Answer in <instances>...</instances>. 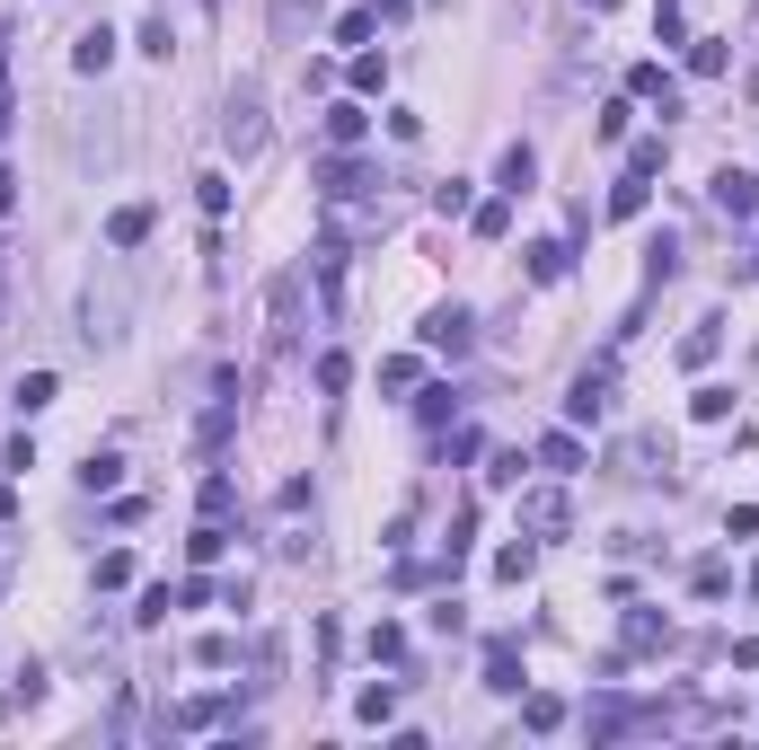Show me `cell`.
I'll return each mask as SVG.
<instances>
[{"label": "cell", "instance_id": "6da1fadb", "mask_svg": "<svg viewBox=\"0 0 759 750\" xmlns=\"http://www.w3.org/2000/svg\"><path fill=\"white\" fill-rule=\"evenodd\" d=\"M221 150H230V159H256V150H265V89H256V80H239V89L221 98Z\"/></svg>", "mask_w": 759, "mask_h": 750}, {"label": "cell", "instance_id": "7a4b0ae2", "mask_svg": "<svg viewBox=\"0 0 759 750\" xmlns=\"http://www.w3.org/2000/svg\"><path fill=\"white\" fill-rule=\"evenodd\" d=\"M300 283H309V274H274V283H265V345H274V354L300 345Z\"/></svg>", "mask_w": 759, "mask_h": 750}, {"label": "cell", "instance_id": "3957f363", "mask_svg": "<svg viewBox=\"0 0 759 750\" xmlns=\"http://www.w3.org/2000/svg\"><path fill=\"white\" fill-rule=\"evenodd\" d=\"M80 318H89L80 336H89V345L107 354V345L125 336V283H116V274H107V283H89V300H80Z\"/></svg>", "mask_w": 759, "mask_h": 750}, {"label": "cell", "instance_id": "277c9868", "mask_svg": "<svg viewBox=\"0 0 759 750\" xmlns=\"http://www.w3.org/2000/svg\"><path fill=\"white\" fill-rule=\"evenodd\" d=\"M521 530H530L539 547H548V539H565V530H574V503H565V486H530V495H521Z\"/></svg>", "mask_w": 759, "mask_h": 750}, {"label": "cell", "instance_id": "5b68a950", "mask_svg": "<svg viewBox=\"0 0 759 750\" xmlns=\"http://www.w3.org/2000/svg\"><path fill=\"white\" fill-rule=\"evenodd\" d=\"M415 336H424V345H433V354H469V345H477V318H469V309H460V300H442V309H433V318H424V327H415Z\"/></svg>", "mask_w": 759, "mask_h": 750}, {"label": "cell", "instance_id": "8992f818", "mask_svg": "<svg viewBox=\"0 0 759 750\" xmlns=\"http://www.w3.org/2000/svg\"><path fill=\"white\" fill-rule=\"evenodd\" d=\"M610 388H619V379H610V363H592V372L565 388V424H601V415H610Z\"/></svg>", "mask_w": 759, "mask_h": 750}, {"label": "cell", "instance_id": "52a82bcc", "mask_svg": "<svg viewBox=\"0 0 759 750\" xmlns=\"http://www.w3.org/2000/svg\"><path fill=\"white\" fill-rule=\"evenodd\" d=\"M707 195H716V213H724V221H751V213H759V177H751V168H716V186H707Z\"/></svg>", "mask_w": 759, "mask_h": 750}, {"label": "cell", "instance_id": "ba28073f", "mask_svg": "<svg viewBox=\"0 0 759 750\" xmlns=\"http://www.w3.org/2000/svg\"><path fill=\"white\" fill-rule=\"evenodd\" d=\"M653 460H662L653 433H619V442H610V477H653Z\"/></svg>", "mask_w": 759, "mask_h": 750}, {"label": "cell", "instance_id": "9c48e42d", "mask_svg": "<svg viewBox=\"0 0 759 750\" xmlns=\"http://www.w3.org/2000/svg\"><path fill=\"white\" fill-rule=\"evenodd\" d=\"M363 186H372V168H363L354 150H336V159L318 168V195H327V204H345V195H363Z\"/></svg>", "mask_w": 759, "mask_h": 750}, {"label": "cell", "instance_id": "30bf717a", "mask_svg": "<svg viewBox=\"0 0 759 750\" xmlns=\"http://www.w3.org/2000/svg\"><path fill=\"white\" fill-rule=\"evenodd\" d=\"M309 274H318V292H327V318H336V309H345V248H336V239H318V248H309Z\"/></svg>", "mask_w": 759, "mask_h": 750}, {"label": "cell", "instance_id": "8fae6325", "mask_svg": "<svg viewBox=\"0 0 759 750\" xmlns=\"http://www.w3.org/2000/svg\"><path fill=\"white\" fill-rule=\"evenodd\" d=\"M628 98H653L662 116H680V89H671V71H662V62H635V71H628Z\"/></svg>", "mask_w": 759, "mask_h": 750}, {"label": "cell", "instance_id": "7c38bea8", "mask_svg": "<svg viewBox=\"0 0 759 750\" xmlns=\"http://www.w3.org/2000/svg\"><path fill=\"white\" fill-rule=\"evenodd\" d=\"M716 354H724V318H698V327L680 336V363H689V372H707Z\"/></svg>", "mask_w": 759, "mask_h": 750}, {"label": "cell", "instance_id": "4fadbf2b", "mask_svg": "<svg viewBox=\"0 0 759 750\" xmlns=\"http://www.w3.org/2000/svg\"><path fill=\"white\" fill-rule=\"evenodd\" d=\"M628 653H671V619L662 610H628Z\"/></svg>", "mask_w": 759, "mask_h": 750}, {"label": "cell", "instance_id": "5bb4252c", "mask_svg": "<svg viewBox=\"0 0 759 750\" xmlns=\"http://www.w3.org/2000/svg\"><path fill=\"white\" fill-rule=\"evenodd\" d=\"M363 132H372V116H363V98H336V107H327V141H336V150H354Z\"/></svg>", "mask_w": 759, "mask_h": 750}, {"label": "cell", "instance_id": "9a60e30c", "mask_svg": "<svg viewBox=\"0 0 759 750\" xmlns=\"http://www.w3.org/2000/svg\"><path fill=\"white\" fill-rule=\"evenodd\" d=\"M486 689H495V698H521V653H512L504 635L486 644Z\"/></svg>", "mask_w": 759, "mask_h": 750}, {"label": "cell", "instance_id": "2e32d148", "mask_svg": "<svg viewBox=\"0 0 759 750\" xmlns=\"http://www.w3.org/2000/svg\"><path fill=\"white\" fill-rule=\"evenodd\" d=\"M107 62H116V36H107V27H89V36L71 45V71H80V80H98Z\"/></svg>", "mask_w": 759, "mask_h": 750}, {"label": "cell", "instance_id": "e0dca14e", "mask_svg": "<svg viewBox=\"0 0 759 750\" xmlns=\"http://www.w3.org/2000/svg\"><path fill=\"white\" fill-rule=\"evenodd\" d=\"M689 71H698V80H724V71H733V36H698V45H689Z\"/></svg>", "mask_w": 759, "mask_h": 750}, {"label": "cell", "instance_id": "ac0fdd59", "mask_svg": "<svg viewBox=\"0 0 759 750\" xmlns=\"http://www.w3.org/2000/svg\"><path fill=\"white\" fill-rule=\"evenodd\" d=\"M530 460L565 477V468H583V442H574V433H539V451H530Z\"/></svg>", "mask_w": 759, "mask_h": 750}, {"label": "cell", "instance_id": "d6986e66", "mask_svg": "<svg viewBox=\"0 0 759 750\" xmlns=\"http://www.w3.org/2000/svg\"><path fill=\"white\" fill-rule=\"evenodd\" d=\"M213 724H230V698H186L177 707V733H213Z\"/></svg>", "mask_w": 759, "mask_h": 750}, {"label": "cell", "instance_id": "ffe728a7", "mask_svg": "<svg viewBox=\"0 0 759 750\" xmlns=\"http://www.w3.org/2000/svg\"><path fill=\"white\" fill-rule=\"evenodd\" d=\"M530 177H539V159H530V141H512L504 168H495V186H504V195H530Z\"/></svg>", "mask_w": 759, "mask_h": 750}, {"label": "cell", "instance_id": "44dd1931", "mask_svg": "<svg viewBox=\"0 0 759 750\" xmlns=\"http://www.w3.org/2000/svg\"><path fill=\"white\" fill-rule=\"evenodd\" d=\"M565 265H574L565 239H539V248H530V283H565Z\"/></svg>", "mask_w": 759, "mask_h": 750}, {"label": "cell", "instance_id": "7402d4cb", "mask_svg": "<svg viewBox=\"0 0 759 750\" xmlns=\"http://www.w3.org/2000/svg\"><path fill=\"white\" fill-rule=\"evenodd\" d=\"M230 424H239V397H213V406H204V433H195V442H204V451H221V442H230Z\"/></svg>", "mask_w": 759, "mask_h": 750}, {"label": "cell", "instance_id": "603a6c76", "mask_svg": "<svg viewBox=\"0 0 759 750\" xmlns=\"http://www.w3.org/2000/svg\"><path fill=\"white\" fill-rule=\"evenodd\" d=\"M521 724H530V733H556V724H565V698L530 689V698H521Z\"/></svg>", "mask_w": 759, "mask_h": 750}, {"label": "cell", "instance_id": "cb8c5ba5", "mask_svg": "<svg viewBox=\"0 0 759 750\" xmlns=\"http://www.w3.org/2000/svg\"><path fill=\"white\" fill-rule=\"evenodd\" d=\"M379 89H388V53L363 45V53H354V98H379Z\"/></svg>", "mask_w": 759, "mask_h": 750}, {"label": "cell", "instance_id": "d4e9b609", "mask_svg": "<svg viewBox=\"0 0 759 750\" xmlns=\"http://www.w3.org/2000/svg\"><path fill=\"white\" fill-rule=\"evenodd\" d=\"M644 195H653V177H619V186H610V221H635Z\"/></svg>", "mask_w": 759, "mask_h": 750}, {"label": "cell", "instance_id": "484cf974", "mask_svg": "<svg viewBox=\"0 0 759 750\" xmlns=\"http://www.w3.org/2000/svg\"><path fill=\"white\" fill-rule=\"evenodd\" d=\"M107 239H116V248H141V239H150V204H125V213L107 221Z\"/></svg>", "mask_w": 759, "mask_h": 750}, {"label": "cell", "instance_id": "4316f807", "mask_svg": "<svg viewBox=\"0 0 759 750\" xmlns=\"http://www.w3.org/2000/svg\"><path fill=\"white\" fill-rule=\"evenodd\" d=\"M116 477H125V460H116V451H89V468H80V486H89V495H116Z\"/></svg>", "mask_w": 759, "mask_h": 750}, {"label": "cell", "instance_id": "83f0119b", "mask_svg": "<svg viewBox=\"0 0 759 750\" xmlns=\"http://www.w3.org/2000/svg\"><path fill=\"white\" fill-rule=\"evenodd\" d=\"M309 18H318V0H274V36H283V45H300Z\"/></svg>", "mask_w": 759, "mask_h": 750}, {"label": "cell", "instance_id": "f1b7e54d", "mask_svg": "<svg viewBox=\"0 0 759 750\" xmlns=\"http://www.w3.org/2000/svg\"><path fill=\"white\" fill-rule=\"evenodd\" d=\"M662 159H671V141H662V132H644V141L628 150V177H662Z\"/></svg>", "mask_w": 759, "mask_h": 750}, {"label": "cell", "instance_id": "f546056e", "mask_svg": "<svg viewBox=\"0 0 759 750\" xmlns=\"http://www.w3.org/2000/svg\"><path fill=\"white\" fill-rule=\"evenodd\" d=\"M469 230H477V239H504V230H512V195L477 204V213H469Z\"/></svg>", "mask_w": 759, "mask_h": 750}, {"label": "cell", "instance_id": "4dcf8cb0", "mask_svg": "<svg viewBox=\"0 0 759 750\" xmlns=\"http://www.w3.org/2000/svg\"><path fill=\"white\" fill-rule=\"evenodd\" d=\"M530 565H539V539H521V547L495 556V583H530Z\"/></svg>", "mask_w": 759, "mask_h": 750}, {"label": "cell", "instance_id": "1f68e13d", "mask_svg": "<svg viewBox=\"0 0 759 750\" xmlns=\"http://www.w3.org/2000/svg\"><path fill=\"white\" fill-rule=\"evenodd\" d=\"M354 716H363V724H388V716H397V680L363 689V698H354Z\"/></svg>", "mask_w": 759, "mask_h": 750}, {"label": "cell", "instance_id": "d6a6232c", "mask_svg": "<svg viewBox=\"0 0 759 750\" xmlns=\"http://www.w3.org/2000/svg\"><path fill=\"white\" fill-rule=\"evenodd\" d=\"M221 547H230V530H221V521H204V530L186 539V556H195V565H221Z\"/></svg>", "mask_w": 759, "mask_h": 750}, {"label": "cell", "instance_id": "836d02e7", "mask_svg": "<svg viewBox=\"0 0 759 750\" xmlns=\"http://www.w3.org/2000/svg\"><path fill=\"white\" fill-rule=\"evenodd\" d=\"M318 388L345 397V388H354V354H318Z\"/></svg>", "mask_w": 759, "mask_h": 750}, {"label": "cell", "instance_id": "e575fe53", "mask_svg": "<svg viewBox=\"0 0 759 750\" xmlns=\"http://www.w3.org/2000/svg\"><path fill=\"white\" fill-rule=\"evenodd\" d=\"M689 415H698V424H724V415H733V388H698Z\"/></svg>", "mask_w": 759, "mask_h": 750}, {"label": "cell", "instance_id": "d590c367", "mask_svg": "<svg viewBox=\"0 0 759 750\" xmlns=\"http://www.w3.org/2000/svg\"><path fill=\"white\" fill-rule=\"evenodd\" d=\"M724 583H733V565H716V556L689 574V592H698V601H724Z\"/></svg>", "mask_w": 759, "mask_h": 750}, {"label": "cell", "instance_id": "8d00e7d4", "mask_svg": "<svg viewBox=\"0 0 759 750\" xmlns=\"http://www.w3.org/2000/svg\"><path fill=\"white\" fill-rule=\"evenodd\" d=\"M372 36H379L372 9H345V18H336V45H372Z\"/></svg>", "mask_w": 759, "mask_h": 750}, {"label": "cell", "instance_id": "74e56055", "mask_svg": "<svg viewBox=\"0 0 759 750\" xmlns=\"http://www.w3.org/2000/svg\"><path fill=\"white\" fill-rule=\"evenodd\" d=\"M132 583V556L125 547H107V556H98V592H125Z\"/></svg>", "mask_w": 759, "mask_h": 750}, {"label": "cell", "instance_id": "f35d334b", "mask_svg": "<svg viewBox=\"0 0 759 750\" xmlns=\"http://www.w3.org/2000/svg\"><path fill=\"white\" fill-rule=\"evenodd\" d=\"M168 610H177V592H168V583H150V592H141V610H132V626H159Z\"/></svg>", "mask_w": 759, "mask_h": 750}, {"label": "cell", "instance_id": "ab89813d", "mask_svg": "<svg viewBox=\"0 0 759 750\" xmlns=\"http://www.w3.org/2000/svg\"><path fill=\"white\" fill-rule=\"evenodd\" d=\"M230 503H239V486H230V477H221V468H213V477H204V521H221V512H230Z\"/></svg>", "mask_w": 759, "mask_h": 750}, {"label": "cell", "instance_id": "60d3db41", "mask_svg": "<svg viewBox=\"0 0 759 750\" xmlns=\"http://www.w3.org/2000/svg\"><path fill=\"white\" fill-rule=\"evenodd\" d=\"M415 379H424L415 354H388V363H379V388H415Z\"/></svg>", "mask_w": 759, "mask_h": 750}, {"label": "cell", "instance_id": "b9f144b4", "mask_svg": "<svg viewBox=\"0 0 759 750\" xmlns=\"http://www.w3.org/2000/svg\"><path fill=\"white\" fill-rule=\"evenodd\" d=\"M433 213H442V221H451V213H477V204H469V177H451V186H433Z\"/></svg>", "mask_w": 759, "mask_h": 750}, {"label": "cell", "instance_id": "7bdbcfd3", "mask_svg": "<svg viewBox=\"0 0 759 750\" xmlns=\"http://www.w3.org/2000/svg\"><path fill=\"white\" fill-rule=\"evenodd\" d=\"M195 662H204V671H230V662H239V644H230V635H204V644H195Z\"/></svg>", "mask_w": 759, "mask_h": 750}, {"label": "cell", "instance_id": "ee69618b", "mask_svg": "<svg viewBox=\"0 0 759 750\" xmlns=\"http://www.w3.org/2000/svg\"><path fill=\"white\" fill-rule=\"evenodd\" d=\"M18 406H27V415H36V406H53V372H27V379H18Z\"/></svg>", "mask_w": 759, "mask_h": 750}, {"label": "cell", "instance_id": "f6af8a7d", "mask_svg": "<svg viewBox=\"0 0 759 750\" xmlns=\"http://www.w3.org/2000/svg\"><path fill=\"white\" fill-rule=\"evenodd\" d=\"M195 204H204V213L221 221V213H230V186H221V177H195Z\"/></svg>", "mask_w": 759, "mask_h": 750}, {"label": "cell", "instance_id": "bcb514c9", "mask_svg": "<svg viewBox=\"0 0 759 750\" xmlns=\"http://www.w3.org/2000/svg\"><path fill=\"white\" fill-rule=\"evenodd\" d=\"M724 539H759V503H733L724 512Z\"/></svg>", "mask_w": 759, "mask_h": 750}, {"label": "cell", "instance_id": "7dc6e473", "mask_svg": "<svg viewBox=\"0 0 759 750\" xmlns=\"http://www.w3.org/2000/svg\"><path fill=\"white\" fill-rule=\"evenodd\" d=\"M653 36H662V45H680V0H653Z\"/></svg>", "mask_w": 759, "mask_h": 750}, {"label": "cell", "instance_id": "c3c4849f", "mask_svg": "<svg viewBox=\"0 0 759 750\" xmlns=\"http://www.w3.org/2000/svg\"><path fill=\"white\" fill-rule=\"evenodd\" d=\"M733 671H759V635H742V644H733Z\"/></svg>", "mask_w": 759, "mask_h": 750}, {"label": "cell", "instance_id": "681fc988", "mask_svg": "<svg viewBox=\"0 0 759 750\" xmlns=\"http://www.w3.org/2000/svg\"><path fill=\"white\" fill-rule=\"evenodd\" d=\"M9 521H18V486H0V530H9Z\"/></svg>", "mask_w": 759, "mask_h": 750}, {"label": "cell", "instance_id": "f907efd6", "mask_svg": "<svg viewBox=\"0 0 759 750\" xmlns=\"http://www.w3.org/2000/svg\"><path fill=\"white\" fill-rule=\"evenodd\" d=\"M733 283H759V248H751V256H742V265H733Z\"/></svg>", "mask_w": 759, "mask_h": 750}, {"label": "cell", "instance_id": "816d5d0a", "mask_svg": "<svg viewBox=\"0 0 759 750\" xmlns=\"http://www.w3.org/2000/svg\"><path fill=\"white\" fill-rule=\"evenodd\" d=\"M9 204H18V177H9V168H0V213H9Z\"/></svg>", "mask_w": 759, "mask_h": 750}, {"label": "cell", "instance_id": "f5cc1de1", "mask_svg": "<svg viewBox=\"0 0 759 750\" xmlns=\"http://www.w3.org/2000/svg\"><path fill=\"white\" fill-rule=\"evenodd\" d=\"M372 18H406V0H372Z\"/></svg>", "mask_w": 759, "mask_h": 750}, {"label": "cell", "instance_id": "db71d44e", "mask_svg": "<svg viewBox=\"0 0 759 750\" xmlns=\"http://www.w3.org/2000/svg\"><path fill=\"white\" fill-rule=\"evenodd\" d=\"M0 80H9V36H0Z\"/></svg>", "mask_w": 759, "mask_h": 750}, {"label": "cell", "instance_id": "11a10c76", "mask_svg": "<svg viewBox=\"0 0 759 750\" xmlns=\"http://www.w3.org/2000/svg\"><path fill=\"white\" fill-rule=\"evenodd\" d=\"M751 601H759V574H751Z\"/></svg>", "mask_w": 759, "mask_h": 750}, {"label": "cell", "instance_id": "9f6ffc18", "mask_svg": "<svg viewBox=\"0 0 759 750\" xmlns=\"http://www.w3.org/2000/svg\"><path fill=\"white\" fill-rule=\"evenodd\" d=\"M751 18H759V9H751Z\"/></svg>", "mask_w": 759, "mask_h": 750}]
</instances>
